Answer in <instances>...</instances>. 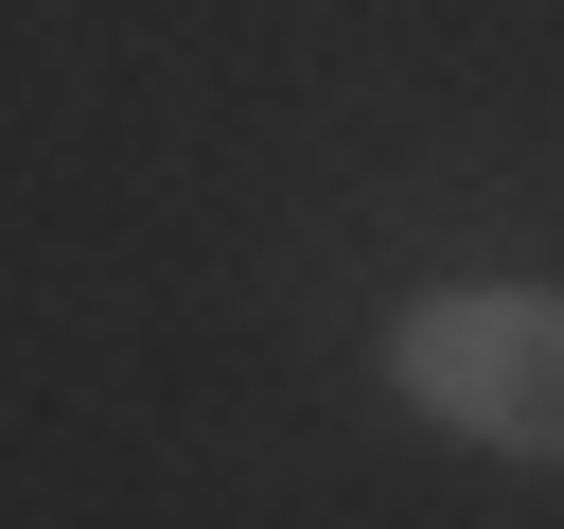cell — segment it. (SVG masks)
Returning a JSON list of instances; mask_svg holds the SVG:
<instances>
[{
  "label": "cell",
  "instance_id": "obj_1",
  "mask_svg": "<svg viewBox=\"0 0 564 529\" xmlns=\"http://www.w3.org/2000/svg\"><path fill=\"white\" fill-rule=\"evenodd\" d=\"M388 388L494 458H564V300L546 282H441L388 317Z\"/></svg>",
  "mask_w": 564,
  "mask_h": 529
}]
</instances>
